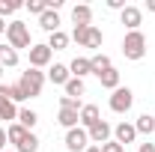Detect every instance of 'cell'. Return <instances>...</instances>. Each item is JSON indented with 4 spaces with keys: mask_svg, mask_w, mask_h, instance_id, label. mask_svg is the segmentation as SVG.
Here are the masks:
<instances>
[{
    "mask_svg": "<svg viewBox=\"0 0 155 152\" xmlns=\"http://www.w3.org/2000/svg\"><path fill=\"white\" fill-rule=\"evenodd\" d=\"M122 57H125V60H134V63L146 57V36H143L140 30L125 33V39H122Z\"/></svg>",
    "mask_w": 155,
    "mask_h": 152,
    "instance_id": "cell-1",
    "label": "cell"
},
{
    "mask_svg": "<svg viewBox=\"0 0 155 152\" xmlns=\"http://www.w3.org/2000/svg\"><path fill=\"white\" fill-rule=\"evenodd\" d=\"M6 45L9 48H33V42H30V30H27V24L24 21H9V27H6Z\"/></svg>",
    "mask_w": 155,
    "mask_h": 152,
    "instance_id": "cell-2",
    "label": "cell"
},
{
    "mask_svg": "<svg viewBox=\"0 0 155 152\" xmlns=\"http://www.w3.org/2000/svg\"><path fill=\"white\" fill-rule=\"evenodd\" d=\"M18 87L24 90V95H27V98H36V95H42V87H45V75H42L39 69H27V72H21Z\"/></svg>",
    "mask_w": 155,
    "mask_h": 152,
    "instance_id": "cell-3",
    "label": "cell"
},
{
    "mask_svg": "<svg viewBox=\"0 0 155 152\" xmlns=\"http://www.w3.org/2000/svg\"><path fill=\"white\" fill-rule=\"evenodd\" d=\"M110 111L114 114H128L131 111V104H134V93L128 90V87H116L114 93H110Z\"/></svg>",
    "mask_w": 155,
    "mask_h": 152,
    "instance_id": "cell-4",
    "label": "cell"
},
{
    "mask_svg": "<svg viewBox=\"0 0 155 152\" xmlns=\"http://www.w3.org/2000/svg\"><path fill=\"white\" fill-rule=\"evenodd\" d=\"M87 146H90V131L87 128L78 125V128H69L66 131V149L69 152H84Z\"/></svg>",
    "mask_w": 155,
    "mask_h": 152,
    "instance_id": "cell-5",
    "label": "cell"
},
{
    "mask_svg": "<svg viewBox=\"0 0 155 152\" xmlns=\"http://www.w3.org/2000/svg\"><path fill=\"white\" fill-rule=\"evenodd\" d=\"M0 119H6L9 125L18 119V104L9 98V87H3V84H0Z\"/></svg>",
    "mask_w": 155,
    "mask_h": 152,
    "instance_id": "cell-6",
    "label": "cell"
},
{
    "mask_svg": "<svg viewBox=\"0 0 155 152\" xmlns=\"http://www.w3.org/2000/svg\"><path fill=\"white\" fill-rule=\"evenodd\" d=\"M51 48H48V42H39L30 48V69H45L48 63H51Z\"/></svg>",
    "mask_w": 155,
    "mask_h": 152,
    "instance_id": "cell-7",
    "label": "cell"
},
{
    "mask_svg": "<svg viewBox=\"0 0 155 152\" xmlns=\"http://www.w3.org/2000/svg\"><path fill=\"white\" fill-rule=\"evenodd\" d=\"M110 137H114V125H110V122H104V119L96 122V125L90 128V143H96V146H104Z\"/></svg>",
    "mask_w": 155,
    "mask_h": 152,
    "instance_id": "cell-8",
    "label": "cell"
},
{
    "mask_svg": "<svg viewBox=\"0 0 155 152\" xmlns=\"http://www.w3.org/2000/svg\"><path fill=\"white\" fill-rule=\"evenodd\" d=\"M114 140L119 143V146H128V143L137 140V128L131 125V122H119V125H114Z\"/></svg>",
    "mask_w": 155,
    "mask_h": 152,
    "instance_id": "cell-9",
    "label": "cell"
},
{
    "mask_svg": "<svg viewBox=\"0 0 155 152\" xmlns=\"http://www.w3.org/2000/svg\"><path fill=\"white\" fill-rule=\"evenodd\" d=\"M72 21H75V27H93V6L90 3H78L72 9Z\"/></svg>",
    "mask_w": 155,
    "mask_h": 152,
    "instance_id": "cell-10",
    "label": "cell"
},
{
    "mask_svg": "<svg viewBox=\"0 0 155 152\" xmlns=\"http://www.w3.org/2000/svg\"><path fill=\"white\" fill-rule=\"evenodd\" d=\"M119 21H122V24L128 27V33H131V30H137V27L143 24V12H140L137 6H125V9L119 12Z\"/></svg>",
    "mask_w": 155,
    "mask_h": 152,
    "instance_id": "cell-11",
    "label": "cell"
},
{
    "mask_svg": "<svg viewBox=\"0 0 155 152\" xmlns=\"http://www.w3.org/2000/svg\"><path fill=\"white\" fill-rule=\"evenodd\" d=\"M69 78H72V72H69V66H63V63H54V66L48 69V81L57 84V87H66Z\"/></svg>",
    "mask_w": 155,
    "mask_h": 152,
    "instance_id": "cell-12",
    "label": "cell"
},
{
    "mask_svg": "<svg viewBox=\"0 0 155 152\" xmlns=\"http://www.w3.org/2000/svg\"><path fill=\"white\" fill-rule=\"evenodd\" d=\"M69 72H72V78H84L93 75V63H90V57H75L72 63H69Z\"/></svg>",
    "mask_w": 155,
    "mask_h": 152,
    "instance_id": "cell-13",
    "label": "cell"
},
{
    "mask_svg": "<svg viewBox=\"0 0 155 152\" xmlns=\"http://www.w3.org/2000/svg\"><path fill=\"white\" fill-rule=\"evenodd\" d=\"M96 122H101L98 107H96V104H84V107H81V128H87V131H90Z\"/></svg>",
    "mask_w": 155,
    "mask_h": 152,
    "instance_id": "cell-14",
    "label": "cell"
},
{
    "mask_svg": "<svg viewBox=\"0 0 155 152\" xmlns=\"http://www.w3.org/2000/svg\"><path fill=\"white\" fill-rule=\"evenodd\" d=\"M60 125L69 131V128H78V122H81V111H72V107H60Z\"/></svg>",
    "mask_w": 155,
    "mask_h": 152,
    "instance_id": "cell-15",
    "label": "cell"
},
{
    "mask_svg": "<svg viewBox=\"0 0 155 152\" xmlns=\"http://www.w3.org/2000/svg\"><path fill=\"white\" fill-rule=\"evenodd\" d=\"M39 27H42L45 33H57V30H60V15L54 12V9H48V12L39 18Z\"/></svg>",
    "mask_w": 155,
    "mask_h": 152,
    "instance_id": "cell-16",
    "label": "cell"
},
{
    "mask_svg": "<svg viewBox=\"0 0 155 152\" xmlns=\"http://www.w3.org/2000/svg\"><path fill=\"white\" fill-rule=\"evenodd\" d=\"M36 122H39V114H36V111H30V107H21V111H18V125H21V128L33 131Z\"/></svg>",
    "mask_w": 155,
    "mask_h": 152,
    "instance_id": "cell-17",
    "label": "cell"
},
{
    "mask_svg": "<svg viewBox=\"0 0 155 152\" xmlns=\"http://www.w3.org/2000/svg\"><path fill=\"white\" fill-rule=\"evenodd\" d=\"M0 66H3V69L18 66V51H15V48H9V45H0Z\"/></svg>",
    "mask_w": 155,
    "mask_h": 152,
    "instance_id": "cell-18",
    "label": "cell"
},
{
    "mask_svg": "<svg viewBox=\"0 0 155 152\" xmlns=\"http://www.w3.org/2000/svg\"><path fill=\"white\" fill-rule=\"evenodd\" d=\"M90 63H93V75H101V72L114 69V63H110V57H107V54H93V57H90Z\"/></svg>",
    "mask_w": 155,
    "mask_h": 152,
    "instance_id": "cell-19",
    "label": "cell"
},
{
    "mask_svg": "<svg viewBox=\"0 0 155 152\" xmlns=\"http://www.w3.org/2000/svg\"><path fill=\"white\" fill-rule=\"evenodd\" d=\"M63 90H66L69 98H81V95L87 93V87H84V81H81V78H69V84H66Z\"/></svg>",
    "mask_w": 155,
    "mask_h": 152,
    "instance_id": "cell-20",
    "label": "cell"
},
{
    "mask_svg": "<svg viewBox=\"0 0 155 152\" xmlns=\"http://www.w3.org/2000/svg\"><path fill=\"white\" fill-rule=\"evenodd\" d=\"M66 45H69V33H63V30L48 36V48L51 51H66Z\"/></svg>",
    "mask_w": 155,
    "mask_h": 152,
    "instance_id": "cell-21",
    "label": "cell"
},
{
    "mask_svg": "<svg viewBox=\"0 0 155 152\" xmlns=\"http://www.w3.org/2000/svg\"><path fill=\"white\" fill-rule=\"evenodd\" d=\"M98 81H101V87H104V90H110V93H114L116 87H119V72H116V69H107V72H101V75H98Z\"/></svg>",
    "mask_w": 155,
    "mask_h": 152,
    "instance_id": "cell-22",
    "label": "cell"
},
{
    "mask_svg": "<svg viewBox=\"0 0 155 152\" xmlns=\"http://www.w3.org/2000/svg\"><path fill=\"white\" fill-rule=\"evenodd\" d=\"M134 128H137V134H152L155 131V116L140 114V116H137V122H134Z\"/></svg>",
    "mask_w": 155,
    "mask_h": 152,
    "instance_id": "cell-23",
    "label": "cell"
},
{
    "mask_svg": "<svg viewBox=\"0 0 155 152\" xmlns=\"http://www.w3.org/2000/svg\"><path fill=\"white\" fill-rule=\"evenodd\" d=\"M27 128H21L18 122H12V125H9V128H6V137H9V143H15V146H18L21 140H24V137H27Z\"/></svg>",
    "mask_w": 155,
    "mask_h": 152,
    "instance_id": "cell-24",
    "label": "cell"
},
{
    "mask_svg": "<svg viewBox=\"0 0 155 152\" xmlns=\"http://www.w3.org/2000/svg\"><path fill=\"white\" fill-rule=\"evenodd\" d=\"M101 42H104V33L93 24V27H90V33H87V45H84V48H101Z\"/></svg>",
    "mask_w": 155,
    "mask_h": 152,
    "instance_id": "cell-25",
    "label": "cell"
},
{
    "mask_svg": "<svg viewBox=\"0 0 155 152\" xmlns=\"http://www.w3.org/2000/svg\"><path fill=\"white\" fill-rule=\"evenodd\" d=\"M36 149H39V137H36L33 131H30V134L18 143V146H15V152H36Z\"/></svg>",
    "mask_w": 155,
    "mask_h": 152,
    "instance_id": "cell-26",
    "label": "cell"
},
{
    "mask_svg": "<svg viewBox=\"0 0 155 152\" xmlns=\"http://www.w3.org/2000/svg\"><path fill=\"white\" fill-rule=\"evenodd\" d=\"M24 9H27L30 15H39V18H42V15L48 12V0H27V3H24Z\"/></svg>",
    "mask_w": 155,
    "mask_h": 152,
    "instance_id": "cell-27",
    "label": "cell"
},
{
    "mask_svg": "<svg viewBox=\"0 0 155 152\" xmlns=\"http://www.w3.org/2000/svg\"><path fill=\"white\" fill-rule=\"evenodd\" d=\"M24 3H18V0H0V18L6 21V15H15Z\"/></svg>",
    "mask_w": 155,
    "mask_h": 152,
    "instance_id": "cell-28",
    "label": "cell"
},
{
    "mask_svg": "<svg viewBox=\"0 0 155 152\" xmlns=\"http://www.w3.org/2000/svg\"><path fill=\"white\" fill-rule=\"evenodd\" d=\"M9 98L18 104V101H27V95H24V90H21L18 84H9Z\"/></svg>",
    "mask_w": 155,
    "mask_h": 152,
    "instance_id": "cell-29",
    "label": "cell"
},
{
    "mask_svg": "<svg viewBox=\"0 0 155 152\" xmlns=\"http://www.w3.org/2000/svg\"><path fill=\"white\" fill-rule=\"evenodd\" d=\"M60 107H72V111H81V98H69V95H60Z\"/></svg>",
    "mask_w": 155,
    "mask_h": 152,
    "instance_id": "cell-30",
    "label": "cell"
},
{
    "mask_svg": "<svg viewBox=\"0 0 155 152\" xmlns=\"http://www.w3.org/2000/svg\"><path fill=\"white\" fill-rule=\"evenodd\" d=\"M101 152H125V146H119L116 140H107V143L101 146Z\"/></svg>",
    "mask_w": 155,
    "mask_h": 152,
    "instance_id": "cell-31",
    "label": "cell"
},
{
    "mask_svg": "<svg viewBox=\"0 0 155 152\" xmlns=\"http://www.w3.org/2000/svg\"><path fill=\"white\" fill-rule=\"evenodd\" d=\"M125 6H128L125 0H107V9H119V12H122Z\"/></svg>",
    "mask_w": 155,
    "mask_h": 152,
    "instance_id": "cell-32",
    "label": "cell"
},
{
    "mask_svg": "<svg viewBox=\"0 0 155 152\" xmlns=\"http://www.w3.org/2000/svg\"><path fill=\"white\" fill-rule=\"evenodd\" d=\"M6 140H9L6 137V128H0V152H6Z\"/></svg>",
    "mask_w": 155,
    "mask_h": 152,
    "instance_id": "cell-33",
    "label": "cell"
},
{
    "mask_svg": "<svg viewBox=\"0 0 155 152\" xmlns=\"http://www.w3.org/2000/svg\"><path fill=\"white\" fill-rule=\"evenodd\" d=\"M137 152H155V143H140V149Z\"/></svg>",
    "mask_w": 155,
    "mask_h": 152,
    "instance_id": "cell-34",
    "label": "cell"
},
{
    "mask_svg": "<svg viewBox=\"0 0 155 152\" xmlns=\"http://www.w3.org/2000/svg\"><path fill=\"white\" fill-rule=\"evenodd\" d=\"M84 152H101V146H96V143H93V146H87Z\"/></svg>",
    "mask_w": 155,
    "mask_h": 152,
    "instance_id": "cell-35",
    "label": "cell"
},
{
    "mask_svg": "<svg viewBox=\"0 0 155 152\" xmlns=\"http://www.w3.org/2000/svg\"><path fill=\"white\" fill-rule=\"evenodd\" d=\"M6 27H9V24H6V21L0 18V33H6Z\"/></svg>",
    "mask_w": 155,
    "mask_h": 152,
    "instance_id": "cell-36",
    "label": "cell"
},
{
    "mask_svg": "<svg viewBox=\"0 0 155 152\" xmlns=\"http://www.w3.org/2000/svg\"><path fill=\"white\" fill-rule=\"evenodd\" d=\"M146 9H149V12H155V0H149V3H146Z\"/></svg>",
    "mask_w": 155,
    "mask_h": 152,
    "instance_id": "cell-37",
    "label": "cell"
},
{
    "mask_svg": "<svg viewBox=\"0 0 155 152\" xmlns=\"http://www.w3.org/2000/svg\"><path fill=\"white\" fill-rule=\"evenodd\" d=\"M0 78H3V66H0Z\"/></svg>",
    "mask_w": 155,
    "mask_h": 152,
    "instance_id": "cell-38",
    "label": "cell"
},
{
    "mask_svg": "<svg viewBox=\"0 0 155 152\" xmlns=\"http://www.w3.org/2000/svg\"><path fill=\"white\" fill-rule=\"evenodd\" d=\"M6 152H15V149H6Z\"/></svg>",
    "mask_w": 155,
    "mask_h": 152,
    "instance_id": "cell-39",
    "label": "cell"
}]
</instances>
